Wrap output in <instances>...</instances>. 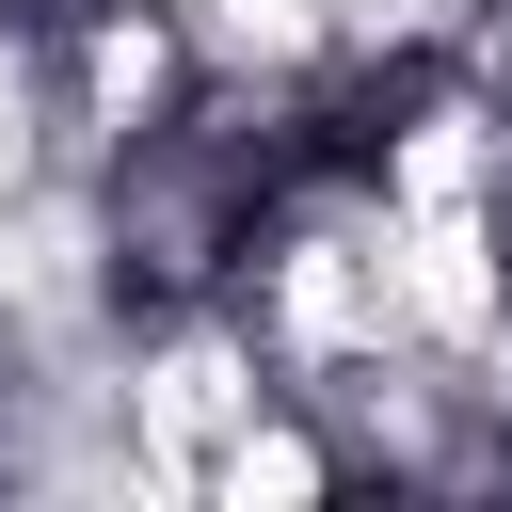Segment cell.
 Returning a JSON list of instances; mask_svg holds the SVG:
<instances>
[{
	"label": "cell",
	"instance_id": "1",
	"mask_svg": "<svg viewBox=\"0 0 512 512\" xmlns=\"http://www.w3.org/2000/svg\"><path fill=\"white\" fill-rule=\"evenodd\" d=\"M64 160V80H48V32L0 16V192H32Z\"/></svg>",
	"mask_w": 512,
	"mask_h": 512
}]
</instances>
